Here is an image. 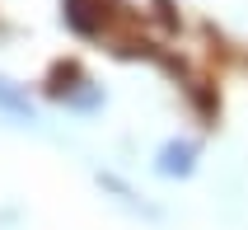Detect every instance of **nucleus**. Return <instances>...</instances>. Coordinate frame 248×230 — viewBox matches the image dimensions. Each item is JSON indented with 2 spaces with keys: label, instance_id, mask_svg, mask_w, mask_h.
I'll return each instance as SVG.
<instances>
[{
  "label": "nucleus",
  "instance_id": "obj_1",
  "mask_svg": "<svg viewBox=\"0 0 248 230\" xmlns=\"http://www.w3.org/2000/svg\"><path fill=\"white\" fill-rule=\"evenodd\" d=\"M131 14H126L122 0H66V24L84 38H108V42H122L117 38V28L126 24Z\"/></svg>",
  "mask_w": 248,
  "mask_h": 230
}]
</instances>
